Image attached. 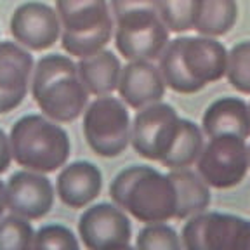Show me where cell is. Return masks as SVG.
Masks as SVG:
<instances>
[{
	"label": "cell",
	"mask_w": 250,
	"mask_h": 250,
	"mask_svg": "<svg viewBox=\"0 0 250 250\" xmlns=\"http://www.w3.org/2000/svg\"><path fill=\"white\" fill-rule=\"evenodd\" d=\"M160 70L168 89L177 94L200 92L226 77L228 49L214 37H179L160 54Z\"/></svg>",
	"instance_id": "obj_1"
},
{
	"label": "cell",
	"mask_w": 250,
	"mask_h": 250,
	"mask_svg": "<svg viewBox=\"0 0 250 250\" xmlns=\"http://www.w3.org/2000/svg\"><path fill=\"white\" fill-rule=\"evenodd\" d=\"M109 196L139 223H167L176 217V186L168 174L149 165H130L118 172L109 184Z\"/></svg>",
	"instance_id": "obj_2"
},
{
	"label": "cell",
	"mask_w": 250,
	"mask_h": 250,
	"mask_svg": "<svg viewBox=\"0 0 250 250\" xmlns=\"http://www.w3.org/2000/svg\"><path fill=\"white\" fill-rule=\"evenodd\" d=\"M30 90L42 115L58 124H71L82 117L90 96L78 75L77 62L62 54H47L39 59Z\"/></svg>",
	"instance_id": "obj_3"
},
{
	"label": "cell",
	"mask_w": 250,
	"mask_h": 250,
	"mask_svg": "<svg viewBox=\"0 0 250 250\" xmlns=\"http://www.w3.org/2000/svg\"><path fill=\"white\" fill-rule=\"evenodd\" d=\"M12 160L26 170L51 174L68 164L71 155L70 136L58 122L45 115H24L12 125Z\"/></svg>",
	"instance_id": "obj_4"
},
{
	"label": "cell",
	"mask_w": 250,
	"mask_h": 250,
	"mask_svg": "<svg viewBox=\"0 0 250 250\" xmlns=\"http://www.w3.org/2000/svg\"><path fill=\"white\" fill-rule=\"evenodd\" d=\"M61 45L70 56L85 58L111 42L115 20L108 0H56Z\"/></svg>",
	"instance_id": "obj_5"
},
{
	"label": "cell",
	"mask_w": 250,
	"mask_h": 250,
	"mask_svg": "<svg viewBox=\"0 0 250 250\" xmlns=\"http://www.w3.org/2000/svg\"><path fill=\"white\" fill-rule=\"evenodd\" d=\"M113 20L117 51L129 61L158 59L170 42V31L160 18V7L130 9L113 16Z\"/></svg>",
	"instance_id": "obj_6"
},
{
	"label": "cell",
	"mask_w": 250,
	"mask_h": 250,
	"mask_svg": "<svg viewBox=\"0 0 250 250\" xmlns=\"http://www.w3.org/2000/svg\"><path fill=\"white\" fill-rule=\"evenodd\" d=\"M132 122L127 104L111 94L98 96L83 111L82 132L87 145L103 158H115L130 145Z\"/></svg>",
	"instance_id": "obj_7"
},
{
	"label": "cell",
	"mask_w": 250,
	"mask_h": 250,
	"mask_svg": "<svg viewBox=\"0 0 250 250\" xmlns=\"http://www.w3.org/2000/svg\"><path fill=\"white\" fill-rule=\"evenodd\" d=\"M181 245L188 250H250V221L203 210L186 219Z\"/></svg>",
	"instance_id": "obj_8"
},
{
	"label": "cell",
	"mask_w": 250,
	"mask_h": 250,
	"mask_svg": "<svg viewBox=\"0 0 250 250\" xmlns=\"http://www.w3.org/2000/svg\"><path fill=\"white\" fill-rule=\"evenodd\" d=\"M250 168L249 146L233 134H221L208 139L196 160V172L215 189H229L245 179Z\"/></svg>",
	"instance_id": "obj_9"
},
{
	"label": "cell",
	"mask_w": 250,
	"mask_h": 250,
	"mask_svg": "<svg viewBox=\"0 0 250 250\" xmlns=\"http://www.w3.org/2000/svg\"><path fill=\"white\" fill-rule=\"evenodd\" d=\"M179 120L176 108L162 101L137 109L130 129L134 151L146 160L162 162L176 139Z\"/></svg>",
	"instance_id": "obj_10"
},
{
	"label": "cell",
	"mask_w": 250,
	"mask_h": 250,
	"mask_svg": "<svg viewBox=\"0 0 250 250\" xmlns=\"http://www.w3.org/2000/svg\"><path fill=\"white\" fill-rule=\"evenodd\" d=\"M78 236L90 250L127 249L132 240V224L118 205L96 203L78 219Z\"/></svg>",
	"instance_id": "obj_11"
},
{
	"label": "cell",
	"mask_w": 250,
	"mask_h": 250,
	"mask_svg": "<svg viewBox=\"0 0 250 250\" xmlns=\"http://www.w3.org/2000/svg\"><path fill=\"white\" fill-rule=\"evenodd\" d=\"M9 28L16 42L28 51H47L61 39V23L56 9L37 0L18 5L11 16Z\"/></svg>",
	"instance_id": "obj_12"
},
{
	"label": "cell",
	"mask_w": 250,
	"mask_h": 250,
	"mask_svg": "<svg viewBox=\"0 0 250 250\" xmlns=\"http://www.w3.org/2000/svg\"><path fill=\"white\" fill-rule=\"evenodd\" d=\"M56 189L42 172L18 170L5 183V205L11 214L28 221L45 217L54 207Z\"/></svg>",
	"instance_id": "obj_13"
},
{
	"label": "cell",
	"mask_w": 250,
	"mask_h": 250,
	"mask_svg": "<svg viewBox=\"0 0 250 250\" xmlns=\"http://www.w3.org/2000/svg\"><path fill=\"white\" fill-rule=\"evenodd\" d=\"M35 61L18 42H0V113H9L24 101Z\"/></svg>",
	"instance_id": "obj_14"
},
{
	"label": "cell",
	"mask_w": 250,
	"mask_h": 250,
	"mask_svg": "<svg viewBox=\"0 0 250 250\" xmlns=\"http://www.w3.org/2000/svg\"><path fill=\"white\" fill-rule=\"evenodd\" d=\"M165 89L164 77L151 61H129L122 68L117 87L122 101L134 109L162 101Z\"/></svg>",
	"instance_id": "obj_15"
},
{
	"label": "cell",
	"mask_w": 250,
	"mask_h": 250,
	"mask_svg": "<svg viewBox=\"0 0 250 250\" xmlns=\"http://www.w3.org/2000/svg\"><path fill=\"white\" fill-rule=\"evenodd\" d=\"M103 174L98 165L92 162L78 160L61 167L58 181H56V193L66 207L85 208L101 195Z\"/></svg>",
	"instance_id": "obj_16"
},
{
	"label": "cell",
	"mask_w": 250,
	"mask_h": 250,
	"mask_svg": "<svg viewBox=\"0 0 250 250\" xmlns=\"http://www.w3.org/2000/svg\"><path fill=\"white\" fill-rule=\"evenodd\" d=\"M202 130L208 137L233 134L247 139L250 137V106L243 99L231 96L217 99L205 109Z\"/></svg>",
	"instance_id": "obj_17"
},
{
	"label": "cell",
	"mask_w": 250,
	"mask_h": 250,
	"mask_svg": "<svg viewBox=\"0 0 250 250\" xmlns=\"http://www.w3.org/2000/svg\"><path fill=\"white\" fill-rule=\"evenodd\" d=\"M78 75L82 78L87 92L92 96H106L113 94L120 80L122 64L120 59L108 49L94 52L77 62Z\"/></svg>",
	"instance_id": "obj_18"
},
{
	"label": "cell",
	"mask_w": 250,
	"mask_h": 250,
	"mask_svg": "<svg viewBox=\"0 0 250 250\" xmlns=\"http://www.w3.org/2000/svg\"><path fill=\"white\" fill-rule=\"evenodd\" d=\"M168 177L176 186L177 193V221L191 217L195 214L207 210L212 202L210 186L200 177L198 172L188 170V168H174L168 172Z\"/></svg>",
	"instance_id": "obj_19"
},
{
	"label": "cell",
	"mask_w": 250,
	"mask_h": 250,
	"mask_svg": "<svg viewBox=\"0 0 250 250\" xmlns=\"http://www.w3.org/2000/svg\"><path fill=\"white\" fill-rule=\"evenodd\" d=\"M238 20L236 0H198L195 26L200 35L223 37L229 33Z\"/></svg>",
	"instance_id": "obj_20"
},
{
	"label": "cell",
	"mask_w": 250,
	"mask_h": 250,
	"mask_svg": "<svg viewBox=\"0 0 250 250\" xmlns=\"http://www.w3.org/2000/svg\"><path fill=\"white\" fill-rule=\"evenodd\" d=\"M203 149V130L195 122L181 118L179 129H177L176 139L172 143L170 149L160 162L164 167L170 168H188L196 164L200 153Z\"/></svg>",
	"instance_id": "obj_21"
},
{
	"label": "cell",
	"mask_w": 250,
	"mask_h": 250,
	"mask_svg": "<svg viewBox=\"0 0 250 250\" xmlns=\"http://www.w3.org/2000/svg\"><path fill=\"white\" fill-rule=\"evenodd\" d=\"M35 231L30 221L11 214L0 219V250H26L33 249Z\"/></svg>",
	"instance_id": "obj_22"
},
{
	"label": "cell",
	"mask_w": 250,
	"mask_h": 250,
	"mask_svg": "<svg viewBox=\"0 0 250 250\" xmlns=\"http://www.w3.org/2000/svg\"><path fill=\"white\" fill-rule=\"evenodd\" d=\"M198 0H160V18L168 31L186 33L193 30Z\"/></svg>",
	"instance_id": "obj_23"
},
{
	"label": "cell",
	"mask_w": 250,
	"mask_h": 250,
	"mask_svg": "<svg viewBox=\"0 0 250 250\" xmlns=\"http://www.w3.org/2000/svg\"><path fill=\"white\" fill-rule=\"evenodd\" d=\"M226 77L233 89L250 94V40L238 42L228 52Z\"/></svg>",
	"instance_id": "obj_24"
},
{
	"label": "cell",
	"mask_w": 250,
	"mask_h": 250,
	"mask_svg": "<svg viewBox=\"0 0 250 250\" xmlns=\"http://www.w3.org/2000/svg\"><path fill=\"white\" fill-rule=\"evenodd\" d=\"M137 249L145 250H177L181 249V238L172 226L165 223H153L146 224L139 231L136 238Z\"/></svg>",
	"instance_id": "obj_25"
},
{
	"label": "cell",
	"mask_w": 250,
	"mask_h": 250,
	"mask_svg": "<svg viewBox=\"0 0 250 250\" xmlns=\"http://www.w3.org/2000/svg\"><path fill=\"white\" fill-rule=\"evenodd\" d=\"M33 249H80V242L70 228L62 224H45L33 236Z\"/></svg>",
	"instance_id": "obj_26"
},
{
	"label": "cell",
	"mask_w": 250,
	"mask_h": 250,
	"mask_svg": "<svg viewBox=\"0 0 250 250\" xmlns=\"http://www.w3.org/2000/svg\"><path fill=\"white\" fill-rule=\"evenodd\" d=\"M12 162V151H11V141L9 136L0 129V176L7 172Z\"/></svg>",
	"instance_id": "obj_27"
},
{
	"label": "cell",
	"mask_w": 250,
	"mask_h": 250,
	"mask_svg": "<svg viewBox=\"0 0 250 250\" xmlns=\"http://www.w3.org/2000/svg\"><path fill=\"white\" fill-rule=\"evenodd\" d=\"M5 210H7V205H5V184L0 181V219L4 217Z\"/></svg>",
	"instance_id": "obj_28"
},
{
	"label": "cell",
	"mask_w": 250,
	"mask_h": 250,
	"mask_svg": "<svg viewBox=\"0 0 250 250\" xmlns=\"http://www.w3.org/2000/svg\"><path fill=\"white\" fill-rule=\"evenodd\" d=\"M249 160H250V146H249Z\"/></svg>",
	"instance_id": "obj_29"
},
{
	"label": "cell",
	"mask_w": 250,
	"mask_h": 250,
	"mask_svg": "<svg viewBox=\"0 0 250 250\" xmlns=\"http://www.w3.org/2000/svg\"><path fill=\"white\" fill-rule=\"evenodd\" d=\"M249 106H250V104H249Z\"/></svg>",
	"instance_id": "obj_30"
}]
</instances>
